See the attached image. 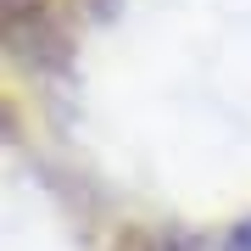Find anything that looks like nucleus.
I'll use <instances>...</instances> for the list:
<instances>
[{
  "mask_svg": "<svg viewBox=\"0 0 251 251\" xmlns=\"http://www.w3.org/2000/svg\"><path fill=\"white\" fill-rule=\"evenodd\" d=\"M246 246H251V234H246Z\"/></svg>",
  "mask_w": 251,
  "mask_h": 251,
  "instance_id": "1",
  "label": "nucleus"
}]
</instances>
